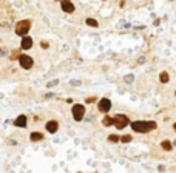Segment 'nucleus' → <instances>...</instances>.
<instances>
[{
  "label": "nucleus",
  "mask_w": 176,
  "mask_h": 173,
  "mask_svg": "<svg viewBox=\"0 0 176 173\" xmlns=\"http://www.w3.org/2000/svg\"><path fill=\"white\" fill-rule=\"evenodd\" d=\"M32 37H30L28 34L26 36H23L22 37V40H20V50H23V51H28V50H31L32 48Z\"/></svg>",
  "instance_id": "nucleus-6"
},
{
  "label": "nucleus",
  "mask_w": 176,
  "mask_h": 173,
  "mask_svg": "<svg viewBox=\"0 0 176 173\" xmlns=\"http://www.w3.org/2000/svg\"><path fill=\"white\" fill-rule=\"evenodd\" d=\"M173 128H175V131H176V122H175V125H173Z\"/></svg>",
  "instance_id": "nucleus-25"
},
{
  "label": "nucleus",
  "mask_w": 176,
  "mask_h": 173,
  "mask_svg": "<svg viewBox=\"0 0 176 173\" xmlns=\"http://www.w3.org/2000/svg\"><path fill=\"white\" fill-rule=\"evenodd\" d=\"M71 85H80L79 80H71Z\"/></svg>",
  "instance_id": "nucleus-24"
},
{
  "label": "nucleus",
  "mask_w": 176,
  "mask_h": 173,
  "mask_svg": "<svg viewBox=\"0 0 176 173\" xmlns=\"http://www.w3.org/2000/svg\"><path fill=\"white\" fill-rule=\"evenodd\" d=\"M85 23H87L88 26H91V28H97V26H99L97 20H94V19H87V20H85Z\"/></svg>",
  "instance_id": "nucleus-14"
},
{
  "label": "nucleus",
  "mask_w": 176,
  "mask_h": 173,
  "mask_svg": "<svg viewBox=\"0 0 176 173\" xmlns=\"http://www.w3.org/2000/svg\"><path fill=\"white\" fill-rule=\"evenodd\" d=\"M30 30H31V20H28V19L19 20V22L16 23V26H14V33L17 34V36H20V37L26 36Z\"/></svg>",
  "instance_id": "nucleus-2"
},
{
  "label": "nucleus",
  "mask_w": 176,
  "mask_h": 173,
  "mask_svg": "<svg viewBox=\"0 0 176 173\" xmlns=\"http://www.w3.org/2000/svg\"><path fill=\"white\" fill-rule=\"evenodd\" d=\"M175 94H176V91H175Z\"/></svg>",
  "instance_id": "nucleus-27"
},
{
  "label": "nucleus",
  "mask_w": 176,
  "mask_h": 173,
  "mask_svg": "<svg viewBox=\"0 0 176 173\" xmlns=\"http://www.w3.org/2000/svg\"><path fill=\"white\" fill-rule=\"evenodd\" d=\"M113 121H114L113 125H116L118 130H122L130 124V119H128V116H125V114H116L113 117Z\"/></svg>",
  "instance_id": "nucleus-5"
},
{
  "label": "nucleus",
  "mask_w": 176,
  "mask_h": 173,
  "mask_svg": "<svg viewBox=\"0 0 176 173\" xmlns=\"http://www.w3.org/2000/svg\"><path fill=\"white\" fill-rule=\"evenodd\" d=\"M45 128H46V131H48V133L54 135V133H57V130H59V122L54 121V119H51V121H48V122L45 124Z\"/></svg>",
  "instance_id": "nucleus-10"
},
{
  "label": "nucleus",
  "mask_w": 176,
  "mask_h": 173,
  "mask_svg": "<svg viewBox=\"0 0 176 173\" xmlns=\"http://www.w3.org/2000/svg\"><path fill=\"white\" fill-rule=\"evenodd\" d=\"M108 141H110V142H119L120 138L118 135H110V136H108Z\"/></svg>",
  "instance_id": "nucleus-17"
},
{
  "label": "nucleus",
  "mask_w": 176,
  "mask_h": 173,
  "mask_svg": "<svg viewBox=\"0 0 176 173\" xmlns=\"http://www.w3.org/2000/svg\"><path fill=\"white\" fill-rule=\"evenodd\" d=\"M43 139V135L40 133V131H32V133L30 135V141L31 142H39Z\"/></svg>",
  "instance_id": "nucleus-11"
},
{
  "label": "nucleus",
  "mask_w": 176,
  "mask_h": 173,
  "mask_svg": "<svg viewBox=\"0 0 176 173\" xmlns=\"http://www.w3.org/2000/svg\"><path fill=\"white\" fill-rule=\"evenodd\" d=\"M97 108H99V111H102V113H108V111H110V108H111V101L107 99V98L100 99L97 102Z\"/></svg>",
  "instance_id": "nucleus-7"
},
{
  "label": "nucleus",
  "mask_w": 176,
  "mask_h": 173,
  "mask_svg": "<svg viewBox=\"0 0 176 173\" xmlns=\"http://www.w3.org/2000/svg\"><path fill=\"white\" fill-rule=\"evenodd\" d=\"M20 51H22V50H14V51H12V53L9 54V59H11V62L20 57V54H22V53H20Z\"/></svg>",
  "instance_id": "nucleus-15"
},
{
  "label": "nucleus",
  "mask_w": 176,
  "mask_h": 173,
  "mask_svg": "<svg viewBox=\"0 0 176 173\" xmlns=\"http://www.w3.org/2000/svg\"><path fill=\"white\" fill-rule=\"evenodd\" d=\"M40 46H42V48H48V42H45V40H43V42L40 43Z\"/></svg>",
  "instance_id": "nucleus-23"
},
{
  "label": "nucleus",
  "mask_w": 176,
  "mask_h": 173,
  "mask_svg": "<svg viewBox=\"0 0 176 173\" xmlns=\"http://www.w3.org/2000/svg\"><path fill=\"white\" fill-rule=\"evenodd\" d=\"M130 125L138 133H148V131L156 128L158 124L154 121H134V122H130Z\"/></svg>",
  "instance_id": "nucleus-1"
},
{
  "label": "nucleus",
  "mask_w": 176,
  "mask_h": 173,
  "mask_svg": "<svg viewBox=\"0 0 176 173\" xmlns=\"http://www.w3.org/2000/svg\"><path fill=\"white\" fill-rule=\"evenodd\" d=\"M124 80L127 82V84H131V82L134 80V77H133V74H128V76H125V77H124Z\"/></svg>",
  "instance_id": "nucleus-18"
},
{
  "label": "nucleus",
  "mask_w": 176,
  "mask_h": 173,
  "mask_svg": "<svg viewBox=\"0 0 176 173\" xmlns=\"http://www.w3.org/2000/svg\"><path fill=\"white\" fill-rule=\"evenodd\" d=\"M159 79H161L162 84H167L168 79H170V77H168V73H167V71H162V73H161V76H159Z\"/></svg>",
  "instance_id": "nucleus-16"
},
{
  "label": "nucleus",
  "mask_w": 176,
  "mask_h": 173,
  "mask_svg": "<svg viewBox=\"0 0 176 173\" xmlns=\"http://www.w3.org/2000/svg\"><path fill=\"white\" fill-rule=\"evenodd\" d=\"M53 96H54L53 93H46V94H45V99H51V98H53Z\"/></svg>",
  "instance_id": "nucleus-22"
},
{
  "label": "nucleus",
  "mask_w": 176,
  "mask_h": 173,
  "mask_svg": "<svg viewBox=\"0 0 176 173\" xmlns=\"http://www.w3.org/2000/svg\"><path fill=\"white\" fill-rule=\"evenodd\" d=\"M12 124H14L16 127H19V128H25L26 125H28V117H26L25 114H19Z\"/></svg>",
  "instance_id": "nucleus-8"
},
{
  "label": "nucleus",
  "mask_w": 176,
  "mask_h": 173,
  "mask_svg": "<svg viewBox=\"0 0 176 173\" xmlns=\"http://www.w3.org/2000/svg\"><path fill=\"white\" fill-rule=\"evenodd\" d=\"M120 141H122V142H130L131 141V136L130 135H124L122 138H120Z\"/></svg>",
  "instance_id": "nucleus-20"
},
{
  "label": "nucleus",
  "mask_w": 176,
  "mask_h": 173,
  "mask_svg": "<svg viewBox=\"0 0 176 173\" xmlns=\"http://www.w3.org/2000/svg\"><path fill=\"white\" fill-rule=\"evenodd\" d=\"M85 102H87V104H93V102H96V98H87Z\"/></svg>",
  "instance_id": "nucleus-21"
},
{
  "label": "nucleus",
  "mask_w": 176,
  "mask_h": 173,
  "mask_svg": "<svg viewBox=\"0 0 176 173\" xmlns=\"http://www.w3.org/2000/svg\"><path fill=\"white\" fill-rule=\"evenodd\" d=\"M19 60V65L23 68V70H31L32 67H34V59H32L31 56H28V54H20V57L17 59Z\"/></svg>",
  "instance_id": "nucleus-3"
},
{
  "label": "nucleus",
  "mask_w": 176,
  "mask_h": 173,
  "mask_svg": "<svg viewBox=\"0 0 176 173\" xmlns=\"http://www.w3.org/2000/svg\"><path fill=\"white\" fill-rule=\"evenodd\" d=\"M71 113H73V117L76 122H80L84 119L85 116V107L82 105V104H74L73 108H71Z\"/></svg>",
  "instance_id": "nucleus-4"
},
{
  "label": "nucleus",
  "mask_w": 176,
  "mask_h": 173,
  "mask_svg": "<svg viewBox=\"0 0 176 173\" xmlns=\"http://www.w3.org/2000/svg\"><path fill=\"white\" fill-rule=\"evenodd\" d=\"M175 147H176V141H175Z\"/></svg>",
  "instance_id": "nucleus-26"
},
{
  "label": "nucleus",
  "mask_w": 176,
  "mask_h": 173,
  "mask_svg": "<svg viewBox=\"0 0 176 173\" xmlns=\"http://www.w3.org/2000/svg\"><path fill=\"white\" fill-rule=\"evenodd\" d=\"M102 124H104V127H111L113 124H114V121H113V117H110V116H105L104 119H102Z\"/></svg>",
  "instance_id": "nucleus-13"
},
{
  "label": "nucleus",
  "mask_w": 176,
  "mask_h": 173,
  "mask_svg": "<svg viewBox=\"0 0 176 173\" xmlns=\"http://www.w3.org/2000/svg\"><path fill=\"white\" fill-rule=\"evenodd\" d=\"M60 6H62V11L63 12H66V14H73L74 12V5L71 3V0H62L60 2Z\"/></svg>",
  "instance_id": "nucleus-9"
},
{
  "label": "nucleus",
  "mask_w": 176,
  "mask_h": 173,
  "mask_svg": "<svg viewBox=\"0 0 176 173\" xmlns=\"http://www.w3.org/2000/svg\"><path fill=\"white\" fill-rule=\"evenodd\" d=\"M57 84H59V80H57V79H54V80L48 82V84H46V87H48V88H53V87H56Z\"/></svg>",
  "instance_id": "nucleus-19"
},
{
  "label": "nucleus",
  "mask_w": 176,
  "mask_h": 173,
  "mask_svg": "<svg viewBox=\"0 0 176 173\" xmlns=\"http://www.w3.org/2000/svg\"><path fill=\"white\" fill-rule=\"evenodd\" d=\"M161 147L164 148L165 151H172V150H173V145H172V142H170V141H162Z\"/></svg>",
  "instance_id": "nucleus-12"
}]
</instances>
